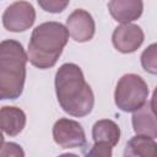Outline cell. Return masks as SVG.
<instances>
[{"label":"cell","instance_id":"1","mask_svg":"<svg viewBox=\"0 0 157 157\" xmlns=\"http://www.w3.org/2000/svg\"><path fill=\"white\" fill-rule=\"evenodd\" d=\"M55 93L63 110L71 117H85L94 105V94L82 70L74 63L63 64L55 74Z\"/></svg>","mask_w":157,"mask_h":157},{"label":"cell","instance_id":"2","mask_svg":"<svg viewBox=\"0 0 157 157\" xmlns=\"http://www.w3.org/2000/svg\"><path fill=\"white\" fill-rule=\"evenodd\" d=\"M69 29L59 22H44L37 26L28 43V60L38 69L53 67L69 40Z\"/></svg>","mask_w":157,"mask_h":157},{"label":"cell","instance_id":"3","mask_svg":"<svg viewBox=\"0 0 157 157\" xmlns=\"http://www.w3.org/2000/svg\"><path fill=\"white\" fill-rule=\"evenodd\" d=\"M28 55L22 44L13 39L0 44V97L16 99L23 92Z\"/></svg>","mask_w":157,"mask_h":157},{"label":"cell","instance_id":"4","mask_svg":"<svg viewBox=\"0 0 157 157\" xmlns=\"http://www.w3.org/2000/svg\"><path fill=\"white\" fill-rule=\"evenodd\" d=\"M148 87L144 78L136 74L123 75L114 91L115 105L123 112H135L146 104Z\"/></svg>","mask_w":157,"mask_h":157},{"label":"cell","instance_id":"5","mask_svg":"<svg viewBox=\"0 0 157 157\" xmlns=\"http://www.w3.org/2000/svg\"><path fill=\"white\" fill-rule=\"evenodd\" d=\"M36 10L28 1H15L2 13V25L10 32H25L33 26Z\"/></svg>","mask_w":157,"mask_h":157},{"label":"cell","instance_id":"6","mask_svg":"<svg viewBox=\"0 0 157 157\" xmlns=\"http://www.w3.org/2000/svg\"><path fill=\"white\" fill-rule=\"evenodd\" d=\"M53 139L61 148H77L86 145L83 128L72 119L61 118L53 126Z\"/></svg>","mask_w":157,"mask_h":157},{"label":"cell","instance_id":"7","mask_svg":"<svg viewBox=\"0 0 157 157\" xmlns=\"http://www.w3.org/2000/svg\"><path fill=\"white\" fill-rule=\"evenodd\" d=\"M145 34L140 26L134 23H121L112 34L114 48L124 54H130L137 50L144 43Z\"/></svg>","mask_w":157,"mask_h":157},{"label":"cell","instance_id":"8","mask_svg":"<svg viewBox=\"0 0 157 157\" xmlns=\"http://www.w3.org/2000/svg\"><path fill=\"white\" fill-rule=\"evenodd\" d=\"M66 28L75 42L85 43L93 38L96 25L92 15L82 9L72 11L66 20Z\"/></svg>","mask_w":157,"mask_h":157},{"label":"cell","instance_id":"9","mask_svg":"<svg viewBox=\"0 0 157 157\" xmlns=\"http://www.w3.org/2000/svg\"><path fill=\"white\" fill-rule=\"evenodd\" d=\"M108 10L117 22L131 23L142 15L144 2L142 0H110Z\"/></svg>","mask_w":157,"mask_h":157},{"label":"cell","instance_id":"10","mask_svg":"<svg viewBox=\"0 0 157 157\" xmlns=\"http://www.w3.org/2000/svg\"><path fill=\"white\" fill-rule=\"evenodd\" d=\"M132 129L136 135H144L148 137H157V115L151 109L150 104L142 105L135 110L131 118Z\"/></svg>","mask_w":157,"mask_h":157},{"label":"cell","instance_id":"11","mask_svg":"<svg viewBox=\"0 0 157 157\" xmlns=\"http://www.w3.org/2000/svg\"><path fill=\"white\" fill-rule=\"evenodd\" d=\"M0 125L4 134L9 136L18 135L26 125V114L17 107L5 105L0 110Z\"/></svg>","mask_w":157,"mask_h":157},{"label":"cell","instance_id":"12","mask_svg":"<svg viewBox=\"0 0 157 157\" xmlns=\"http://www.w3.org/2000/svg\"><path fill=\"white\" fill-rule=\"evenodd\" d=\"M92 137L94 144L114 147L120 140V128L110 119H101L92 128Z\"/></svg>","mask_w":157,"mask_h":157},{"label":"cell","instance_id":"13","mask_svg":"<svg viewBox=\"0 0 157 157\" xmlns=\"http://www.w3.org/2000/svg\"><path fill=\"white\" fill-rule=\"evenodd\" d=\"M124 155L126 157H157V142L152 137L136 135L128 141Z\"/></svg>","mask_w":157,"mask_h":157},{"label":"cell","instance_id":"14","mask_svg":"<svg viewBox=\"0 0 157 157\" xmlns=\"http://www.w3.org/2000/svg\"><path fill=\"white\" fill-rule=\"evenodd\" d=\"M142 69L152 75H157V43L150 44L141 54Z\"/></svg>","mask_w":157,"mask_h":157},{"label":"cell","instance_id":"15","mask_svg":"<svg viewBox=\"0 0 157 157\" xmlns=\"http://www.w3.org/2000/svg\"><path fill=\"white\" fill-rule=\"evenodd\" d=\"M38 5L47 12L59 13L66 9L70 0H37Z\"/></svg>","mask_w":157,"mask_h":157},{"label":"cell","instance_id":"16","mask_svg":"<svg viewBox=\"0 0 157 157\" xmlns=\"http://www.w3.org/2000/svg\"><path fill=\"white\" fill-rule=\"evenodd\" d=\"M0 156L1 157H7V156H15V157H22L25 156V152L22 151L21 146L13 142H1V150H0Z\"/></svg>","mask_w":157,"mask_h":157},{"label":"cell","instance_id":"17","mask_svg":"<svg viewBox=\"0 0 157 157\" xmlns=\"http://www.w3.org/2000/svg\"><path fill=\"white\" fill-rule=\"evenodd\" d=\"M112 150L113 147L101 145V144H94L91 151H88V156H97V157H110L112 156Z\"/></svg>","mask_w":157,"mask_h":157},{"label":"cell","instance_id":"18","mask_svg":"<svg viewBox=\"0 0 157 157\" xmlns=\"http://www.w3.org/2000/svg\"><path fill=\"white\" fill-rule=\"evenodd\" d=\"M150 105H151V109L153 110V113L157 115V87L155 88V91L152 93V98H151Z\"/></svg>","mask_w":157,"mask_h":157}]
</instances>
